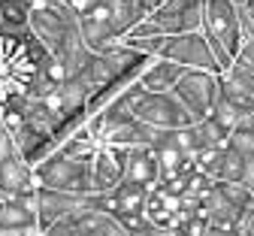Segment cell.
I'll list each match as a JSON object with an SVG mask.
<instances>
[{"label":"cell","mask_w":254,"mask_h":236,"mask_svg":"<svg viewBox=\"0 0 254 236\" xmlns=\"http://www.w3.org/2000/svg\"><path fill=\"white\" fill-rule=\"evenodd\" d=\"M27 30L46 46V52L58 61L67 64L70 76H76L85 61L91 58V49L82 43V27L79 12H73L64 0H43L30 6Z\"/></svg>","instance_id":"obj_1"},{"label":"cell","mask_w":254,"mask_h":236,"mask_svg":"<svg viewBox=\"0 0 254 236\" xmlns=\"http://www.w3.org/2000/svg\"><path fill=\"white\" fill-rule=\"evenodd\" d=\"M203 33L215 52L221 73L230 70L242 49L239 0H203Z\"/></svg>","instance_id":"obj_2"},{"label":"cell","mask_w":254,"mask_h":236,"mask_svg":"<svg viewBox=\"0 0 254 236\" xmlns=\"http://www.w3.org/2000/svg\"><path fill=\"white\" fill-rule=\"evenodd\" d=\"M124 97H127V106H130L133 118H139L142 124L154 130H179V127L194 124L190 112L182 106V100L173 91H145L136 79L124 88Z\"/></svg>","instance_id":"obj_3"},{"label":"cell","mask_w":254,"mask_h":236,"mask_svg":"<svg viewBox=\"0 0 254 236\" xmlns=\"http://www.w3.org/2000/svg\"><path fill=\"white\" fill-rule=\"evenodd\" d=\"M34 176H37V188H55V191H70V194H94L91 160L67 157L58 149L34 166Z\"/></svg>","instance_id":"obj_4"},{"label":"cell","mask_w":254,"mask_h":236,"mask_svg":"<svg viewBox=\"0 0 254 236\" xmlns=\"http://www.w3.org/2000/svg\"><path fill=\"white\" fill-rule=\"evenodd\" d=\"M173 94L182 100V106L190 112V118L203 121L215 112V103L221 97V79L215 70H185Z\"/></svg>","instance_id":"obj_5"},{"label":"cell","mask_w":254,"mask_h":236,"mask_svg":"<svg viewBox=\"0 0 254 236\" xmlns=\"http://www.w3.org/2000/svg\"><path fill=\"white\" fill-rule=\"evenodd\" d=\"M145 18L167 37L203 30V0H157Z\"/></svg>","instance_id":"obj_6"},{"label":"cell","mask_w":254,"mask_h":236,"mask_svg":"<svg viewBox=\"0 0 254 236\" xmlns=\"http://www.w3.org/2000/svg\"><path fill=\"white\" fill-rule=\"evenodd\" d=\"M164 58L182 64L185 70H215L221 73V67L215 61V52L206 40L203 30H190V33H176V37H167L164 49H161Z\"/></svg>","instance_id":"obj_7"},{"label":"cell","mask_w":254,"mask_h":236,"mask_svg":"<svg viewBox=\"0 0 254 236\" xmlns=\"http://www.w3.org/2000/svg\"><path fill=\"white\" fill-rule=\"evenodd\" d=\"M37 206H40V230L55 224L58 218L79 212L85 206H97L94 194H70V191H55V188H37Z\"/></svg>","instance_id":"obj_8"},{"label":"cell","mask_w":254,"mask_h":236,"mask_svg":"<svg viewBox=\"0 0 254 236\" xmlns=\"http://www.w3.org/2000/svg\"><path fill=\"white\" fill-rule=\"evenodd\" d=\"M124 160H127V149H118V146H100L94 152V157H91L94 194H106L118 182H124Z\"/></svg>","instance_id":"obj_9"},{"label":"cell","mask_w":254,"mask_h":236,"mask_svg":"<svg viewBox=\"0 0 254 236\" xmlns=\"http://www.w3.org/2000/svg\"><path fill=\"white\" fill-rule=\"evenodd\" d=\"M124 179L136 182L142 188H154L161 182V166H157V152L154 146H133L127 149V160H124Z\"/></svg>","instance_id":"obj_10"},{"label":"cell","mask_w":254,"mask_h":236,"mask_svg":"<svg viewBox=\"0 0 254 236\" xmlns=\"http://www.w3.org/2000/svg\"><path fill=\"white\" fill-rule=\"evenodd\" d=\"M185 73V67L164 58V55H154L142 64V70H139V85L145 91H173L176 82L182 79Z\"/></svg>","instance_id":"obj_11"},{"label":"cell","mask_w":254,"mask_h":236,"mask_svg":"<svg viewBox=\"0 0 254 236\" xmlns=\"http://www.w3.org/2000/svg\"><path fill=\"white\" fill-rule=\"evenodd\" d=\"M0 191L15 197L37 191V176H34V163H27L21 155H12L9 160L0 163Z\"/></svg>","instance_id":"obj_12"},{"label":"cell","mask_w":254,"mask_h":236,"mask_svg":"<svg viewBox=\"0 0 254 236\" xmlns=\"http://www.w3.org/2000/svg\"><path fill=\"white\" fill-rule=\"evenodd\" d=\"M30 3L27 0H0V30H27Z\"/></svg>","instance_id":"obj_13"},{"label":"cell","mask_w":254,"mask_h":236,"mask_svg":"<svg viewBox=\"0 0 254 236\" xmlns=\"http://www.w3.org/2000/svg\"><path fill=\"white\" fill-rule=\"evenodd\" d=\"M40 236H85L82 233V224H79V215L76 212H70V215H64V218H58L55 224H49Z\"/></svg>","instance_id":"obj_14"},{"label":"cell","mask_w":254,"mask_h":236,"mask_svg":"<svg viewBox=\"0 0 254 236\" xmlns=\"http://www.w3.org/2000/svg\"><path fill=\"white\" fill-rule=\"evenodd\" d=\"M27 3H30V6H34V3H43V0H27Z\"/></svg>","instance_id":"obj_15"}]
</instances>
